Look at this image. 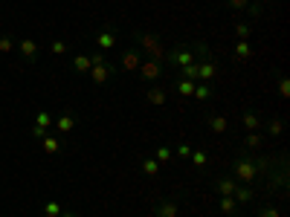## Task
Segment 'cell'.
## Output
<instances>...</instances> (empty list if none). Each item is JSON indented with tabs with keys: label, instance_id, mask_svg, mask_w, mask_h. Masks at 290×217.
Returning a JSON list of instances; mask_svg holds the SVG:
<instances>
[{
	"label": "cell",
	"instance_id": "1",
	"mask_svg": "<svg viewBox=\"0 0 290 217\" xmlns=\"http://www.w3.org/2000/svg\"><path fill=\"white\" fill-rule=\"evenodd\" d=\"M209 55H212V49L206 41H189V44H177L174 49H168L163 61H168L172 67H186V64H195Z\"/></svg>",
	"mask_w": 290,
	"mask_h": 217
},
{
	"label": "cell",
	"instance_id": "2",
	"mask_svg": "<svg viewBox=\"0 0 290 217\" xmlns=\"http://www.w3.org/2000/svg\"><path fill=\"white\" fill-rule=\"evenodd\" d=\"M229 174L235 177L241 185H253L258 180V174H255V165H253V154H247V151H238L232 165H229Z\"/></svg>",
	"mask_w": 290,
	"mask_h": 217
},
{
	"label": "cell",
	"instance_id": "3",
	"mask_svg": "<svg viewBox=\"0 0 290 217\" xmlns=\"http://www.w3.org/2000/svg\"><path fill=\"white\" fill-rule=\"evenodd\" d=\"M134 38H136V44H139L145 52H148V58H154V61H163V58H165L163 41H160L154 32H136Z\"/></svg>",
	"mask_w": 290,
	"mask_h": 217
},
{
	"label": "cell",
	"instance_id": "4",
	"mask_svg": "<svg viewBox=\"0 0 290 217\" xmlns=\"http://www.w3.org/2000/svg\"><path fill=\"white\" fill-rule=\"evenodd\" d=\"M116 72H119V64H110V61L96 64V67H90V82L93 84H105V82H110Z\"/></svg>",
	"mask_w": 290,
	"mask_h": 217
},
{
	"label": "cell",
	"instance_id": "5",
	"mask_svg": "<svg viewBox=\"0 0 290 217\" xmlns=\"http://www.w3.org/2000/svg\"><path fill=\"white\" fill-rule=\"evenodd\" d=\"M163 61H154V58H148V61L139 64V75H142V82L145 84H154L160 75H163Z\"/></svg>",
	"mask_w": 290,
	"mask_h": 217
},
{
	"label": "cell",
	"instance_id": "6",
	"mask_svg": "<svg viewBox=\"0 0 290 217\" xmlns=\"http://www.w3.org/2000/svg\"><path fill=\"white\" fill-rule=\"evenodd\" d=\"M151 211H154V217H177L180 214V203L172 200V197H160Z\"/></svg>",
	"mask_w": 290,
	"mask_h": 217
},
{
	"label": "cell",
	"instance_id": "7",
	"mask_svg": "<svg viewBox=\"0 0 290 217\" xmlns=\"http://www.w3.org/2000/svg\"><path fill=\"white\" fill-rule=\"evenodd\" d=\"M215 75H218V61L209 55V58H200L198 61V82H206L212 84L215 82Z\"/></svg>",
	"mask_w": 290,
	"mask_h": 217
},
{
	"label": "cell",
	"instance_id": "8",
	"mask_svg": "<svg viewBox=\"0 0 290 217\" xmlns=\"http://www.w3.org/2000/svg\"><path fill=\"white\" fill-rule=\"evenodd\" d=\"M96 46H99V52L108 55L116 46V29H102L99 35H96Z\"/></svg>",
	"mask_w": 290,
	"mask_h": 217
},
{
	"label": "cell",
	"instance_id": "9",
	"mask_svg": "<svg viewBox=\"0 0 290 217\" xmlns=\"http://www.w3.org/2000/svg\"><path fill=\"white\" fill-rule=\"evenodd\" d=\"M206 125H209V130L212 133H227L229 130V119L224 116V113H206Z\"/></svg>",
	"mask_w": 290,
	"mask_h": 217
},
{
	"label": "cell",
	"instance_id": "10",
	"mask_svg": "<svg viewBox=\"0 0 290 217\" xmlns=\"http://www.w3.org/2000/svg\"><path fill=\"white\" fill-rule=\"evenodd\" d=\"M139 64H142V55L136 52V49H128V52L122 55V61H119V70L134 72V70H139Z\"/></svg>",
	"mask_w": 290,
	"mask_h": 217
},
{
	"label": "cell",
	"instance_id": "11",
	"mask_svg": "<svg viewBox=\"0 0 290 217\" xmlns=\"http://www.w3.org/2000/svg\"><path fill=\"white\" fill-rule=\"evenodd\" d=\"M241 125H244V130L247 133H255V130H261V116H258V113H255V110H244V113H241Z\"/></svg>",
	"mask_w": 290,
	"mask_h": 217
},
{
	"label": "cell",
	"instance_id": "12",
	"mask_svg": "<svg viewBox=\"0 0 290 217\" xmlns=\"http://www.w3.org/2000/svg\"><path fill=\"white\" fill-rule=\"evenodd\" d=\"M15 46L20 49V55H23L27 61H35V55H38V41H32V38H20Z\"/></svg>",
	"mask_w": 290,
	"mask_h": 217
},
{
	"label": "cell",
	"instance_id": "13",
	"mask_svg": "<svg viewBox=\"0 0 290 217\" xmlns=\"http://www.w3.org/2000/svg\"><path fill=\"white\" fill-rule=\"evenodd\" d=\"M53 125H55V130H58V133H72V127H76V116H72V113H61V116L58 119H53Z\"/></svg>",
	"mask_w": 290,
	"mask_h": 217
},
{
	"label": "cell",
	"instance_id": "14",
	"mask_svg": "<svg viewBox=\"0 0 290 217\" xmlns=\"http://www.w3.org/2000/svg\"><path fill=\"white\" fill-rule=\"evenodd\" d=\"M145 99L151 101V104H157V107H163L165 101H168V90H165V87H148V90H145Z\"/></svg>",
	"mask_w": 290,
	"mask_h": 217
},
{
	"label": "cell",
	"instance_id": "15",
	"mask_svg": "<svg viewBox=\"0 0 290 217\" xmlns=\"http://www.w3.org/2000/svg\"><path fill=\"white\" fill-rule=\"evenodd\" d=\"M261 145H264V136L255 130V133H247V136H244L241 151H250V154H255V151H261Z\"/></svg>",
	"mask_w": 290,
	"mask_h": 217
},
{
	"label": "cell",
	"instance_id": "16",
	"mask_svg": "<svg viewBox=\"0 0 290 217\" xmlns=\"http://www.w3.org/2000/svg\"><path fill=\"white\" fill-rule=\"evenodd\" d=\"M232 200H235L238 206H241V203H253V200H255V191L250 188V185H241V182H238L235 191H232Z\"/></svg>",
	"mask_w": 290,
	"mask_h": 217
},
{
	"label": "cell",
	"instance_id": "17",
	"mask_svg": "<svg viewBox=\"0 0 290 217\" xmlns=\"http://www.w3.org/2000/svg\"><path fill=\"white\" fill-rule=\"evenodd\" d=\"M235 185H238V180L232 177V174H227V177H218V180H215V188L221 191V197H224V194H232V191H235Z\"/></svg>",
	"mask_w": 290,
	"mask_h": 217
},
{
	"label": "cell",
	"instance_id": "18",
	"mask_svg": "<svg viewBox=\"0 0 290 217\" xmlns=\"http://www.w3.org/2000/svg\"><path fill=\"white\" fill-rule=\"evenodd\" d=\"M139 168H142L145 177H157V174H160V162H157L154 156H142V159H139Z\"/></svg>",
	"mask_w": 290,
	"mask_h": 217
},
{
	"label": "cell",
	"instance_id": "19",
	"mask_svg": "<svg viewBox=\"0 0 290 217\" xmlns=\"http://www.w3.org/2000/svg\"><path fill=\"white\" fill-rule=\"evenodd\" d=\"M198 101H209L212 96H215V90H212V84H206V82H198L195 84V93H191Z\"/></svg>",
	"mask_w": 290,
	"mask_h": 217
},
{
	"label": "cell",
	"instance_id": "20",
	"mask_svg": "<svg viewBox=\"0 0 290 217\" xmlns=\"http://www.w3.org/2000/svg\"><path fill=\"white\" fill-rule=\"evenodd\" d=\"M218 208H221V214L232 217L238 211V203L232 200V194H224V197H221V203H218Z\"/></svg>",
	"mask_w": 290,
	"mask_h": 217
},
{
	"label": "cell",
	"instance_id": "21",
	"mask_svg": "<svg viewBox=\"0 0 290 217\" xmlns=\"http://www.w3.org/2000/svg\"><path fill=\"white\" fill-rule=\"evenodd\" d=\"M250 55H253V46L250 41H235V61H250Z\"/></svg>",
	"mask_w": 290,
	"mask_h": 217
},
{
	"label": "cell",
	"instance_id": "22",
	"mask_svg": "<svg viewBox=\"0 0 290 217\" xmlns=\"http://www.w3.org/2000/svg\"><path fill=\"white\" fill-rule=\"evenodd\" d=\"M41 148L53 156V154H58V151H61V139H58V136H44V139H41Z\"/></svg>",
	"mask_w": 290,
	"mask_h": 217
},
{
	"label": "cell",
	"instance_id": "23",
	"mask_svg": "<svg viewBox=\"0 0 290 217\" xmlns=\"http://www.w3.org/2000/svg\"><path fill=\"white\" fill-rule=\"evenodd\" d=\"M195 84H198V82H189V78H177V82H174V90L180 93V96H186V99H189L191 93H195Z\"/></svg>",
	"mask_w": 290,
	"mask_h": 217
},
{
	"label": "cell",
	"instance_id": "24",
	"mask_svg": "<svg viewBox=\"0 0 290 217\" xmlns=\"http://www.w3.org/2000/svg\"><path fill=\"white\" fill-rule=\"evenodd\" d=\"M250 35H253V23L238 20V23H235V38H238V41H250Z\"/></svg>",
	"mask_w": 290,
	"mask_h": 217
},
{
	"label": "cell",
	"instance_id": "25",
	"mask_svg": "<svg viewBox=\"0 0 290 217\" xmlns=\"http://www.w3.org/2000/svg\"><path fill=\"white\" fill-rule=\"evenodd\" d=\"M72 70L87 75V72H90V58H87V55H76V58H72Z\"/></svg>",
	"mask_w": 290,
	"mask_h": 217
},
{
	"label": "cell",
	"instance_id": "26",
	"mask_svg": "<svg viewBox=\"0 0 290 217\" xmlns=\"http://www.w3.org/2000/svg\"><path fill=\"white\" fill-rule=\"evenodd\" d=\"M264 127H267V133H270V136H281V133H284V122H281V119H267V125H264Z\"/></svg>",
	"mask_w": 290,
	"mask_h": 217
},
{
	"label": "cell",
	"instance_id": "27",
	"mask_svg": "<svg viewBox=\"0 0 290 217\" xmlns=\"http://www.w3.org/2000/svg\"><path fill=\"white\" fill-rule=\"evenodd\" d=\"M154 159H157L160 165H163V162H172V159H174V151L168 148V145H160V148H157V156H154Z\"/></svg>",
	"mask_w": 290,
	"mask_h": 217
},
{
	"label": "cell",
	"instance_id": "28",
	"mask_svg": "<svg viewBox=\"0 0 290 217\" xmlns=\"http://www.w3.org/2000/svg\"><path fill=\"white\" fill-rule=\"evenodd\" d=\"M35 127H41V130H50V127H53V116H50L46 110H41V113L35 116Z\"/></svg>",
	"mask_w": 290,
	"mask_h": 217
},
{
	"label": "cell",
	"instance_id": "29",
	"mask_svg": "<svg viewBox=\"0 0 290 217\" xmlns=\"http://www.w3.org/2000/svg\"><path fill=\"white\" fill-rule=\"evenodd\" d=\"M180 78H189V82H198V61L180 67Z\"/></svg>",
	"mask_w": 290,
	"mask_h": 217
},
{
	"label": "cell",
	"instance_id": "30",
	"mask_svg": "<svg viewBox=\"0 0 290 217\" xmlns=\"http://www.w3.org/2000/svg\"><path fill=\"white\" fill-rule=\"evenodd\" d=\"M247 6H250V0H227V9H229V12H235V15L247 12Z\"/></svg>",
	"mask_w": 290,
	"mask_h": 217
},
{
	"label": "cell",
	"instance_id": "31",
	"mask_svg": "<svg viewBox=\"0 0 290 217\" xmlns=\"http://www.w3.org/2000/svg\"><path fill=\"white\" fill-rule=\"evenodd\" d=\"M258 217H281V208L273 206V203H267V206L258 208Z\"/></svg>",
	"mask_w": 290,
	"mask_h": 217
},
{
	"label": "cell",
	"instance_id": "32",
	"mask_svg": "<svg viewBox=\"0 0 290 217\" xmlns=\"http://www.w3.org/2000/svg\"><path fill=\"white\" fill-rule=\"evenodd\" d=\"M191 162H195V168H203V165L209 162V154L206 151H191V156H189Z\"/></svg>",
	"mask_w": 290,
	"mask_h": 217
},
{
	"label": "cell",
	"instance_id": "33",
	"mask_svg": "<svg viewBox=\"0 0 290 217\" xmlns=\"http://www.w3.org/2000/svg\"><path fill=\"white\" fill-rule=\"evenodd\" d=\"M44 214L46 217H61V203H55V200L44 203Z\"/></svg>",
	"mask_w": 290,
	"mask_h": 217
},
{
	"label": "cell",
	"instance_id": "34",
	"mask_svg": "<svg viewBox=\"0 0 290 217\" xmlns=\"http://www.w3.org/2000/svg\"><path fill=\"white\" fill-rule=\"evenodd\" d=\"M174 156H180V159H189V156H191V145L180 142L177 148H174Z\"/></svg>",
	"mask_w": 290,
	"mask_h": 217
},
{
	"label": "cell",
	"instance_id": "35",
	"mask_svg": "<svg viewBox=\"0 0 290 217\" xmlns=\"http://www.w3.org/2000/svg\"><path fill=\"white\" fill-rule=\"evenodd\" d=\"M12 49H15V38L0 35V52H12Z\"/></svg>",
	"mask_w": 290,
	"mask_h": 217
},
{
	"label": "cell",
	"instance_id": "36",
	"mask_svg": "<svg viewBox=\"0 0 290 217\" xmlns=\"http://www.w3.org/2000/svg\"><path fill=\"white\" fill-rule=\"evenodd\" d=\"M50 49H53V55H64V52H67V44H64V41H53Z\"/></svg>",
	"mask_w": 290,
	"mask_h": 217
},
{
	"label": "cell",
	"instance_id": "37",
	"mask_svg": "<svg viewBox=\"0 0 290 217\" xmlns=\"http://www.w3.org/2000/svg\"><path fill=\"white\" fill-rule=\"evenodd\" d=\"M105 61H108V55L99 52V49H96V52L90 55V67H96V64H105Z\"/></svg>",
	"mask_w": 290,
	"mask_h": 217
},
{
	"label": "cell",
	"instance_id": "38",
	"mask_svg": "<svg viewBox=\"0 0 290 217\" xmlns=\"http://www.w3.org/2000/svg\"><path fill=\"white\" fill-rule=\"evenodd\" d=\"M279 93H281V96H284V99H287V96H290V82H287V78H284V75H281V78H279Z\"/></svg>",
	"mask_w": 290,
	"mask_h": 217
},
{
	"label": "cell",
	"instance_id": "39",
	"mask_svg": "<svg viewBox=\"0 0 290 217\" xmlns=\"http://www.w3.org/2000/svg\"><path fill=\"white\" fill-rule=\"evenodd\" d=\"M247 12H250V18H261V3H250Z\"/></svg>",
	"mask_w": 290,
	"mask_h": 217
},
{
	"label": "cell",
	"instance_id": "40",
	"mask_svg": "<svg viewBox=\"0 0 290 217\" xmlns=\"http://www.w3.org/2000/svg\"><path fill=\"white\" fill-rule=\"evenodd\" d=\"M29 133L35 136V139H44V136H46V130H41V127H35V125H32V130H29Z\"/></svg>",
	"mask_w": 290,
	"mask_h": 217
},
{
	"label": "cell",
	"instance_id": "41",
	"mask_svg": "<svg viewBox=\"0 0 290 217\" xmlns=\"http://www.w3.org/2000/svg\"><path fill=\"white\" fill-rule=\"evenodd\" d=\"M250 3H270V0H250Z\"/></svg>",
	"mask_w": 290,
	"mask_h": 217
},
{
	"label": "cell",
	"instance_id": "42",
	"mask_svg": "<svg viewBox=\"0 0 290 217\" xmlns=\"http://www.w3.org/2000/svg\"><path fill=\"white\" fill-rule=\"evenodd\" d=\"M61 217H76V214H64V211H61Z\"/></svg>",
	"mask_w": 290,
	"mask_h": 217
}]
</instances>
